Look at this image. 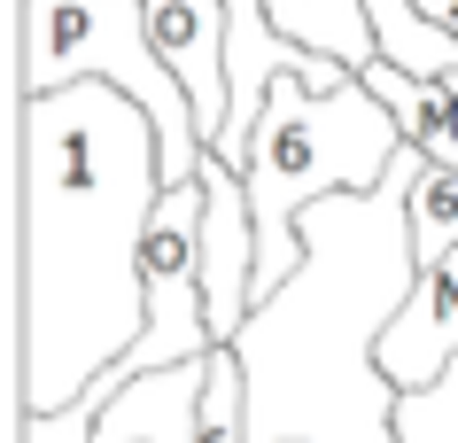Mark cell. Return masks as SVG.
Segmentation results:
<instances>
[{
    "mask_svg": "<svg viewBox=\"0 0 458 443\" xmlns=\"http://www.w3.org/2000/svg\"><path fill=\"white\" fill-rule=\"evenodd\" d=\"M164 141L132 94L16 101V413H71L148 335L140 249L164 210Z\"/></svg>",
    "mask_w": 458,
    "mask_h": 443,
    "instance_id": "cell-1",
    "label": "cell"
},
{
    "mask_svg": "<svg viewBox=\"0 0 458 443\" xmlns=\"http://www.w3.org/2000/svg\"><path fill=\"white\" fill-rule=\"evenodd\" d=\"M428 156H396L373 195H335L303 218V272L257 303L242 327L249 443H396V381L381 373V335L420 288L411 187Z\"/></svg>",
    "mask_w": 458,
    "mask_h": 443,
    "instance_id": "cell-2",
    "label": "cell"
},
{
    "mask_svg": "<svg viewBox=\"0 0 458 443\" xmlns=\"http://www.w3.org/2000/svg\"><path fill=\"white\" fill-rule=\"evenodd\" d=\"M404 156V132L381 101L350 78L342 94H311L303 78H280L265 124L249 141V210H257V303L303 272V218L335 195H373Z\"/></svg>",
    "mask_w": 458,
    "mask_h": 443,
    "instance_id": "cell-3",
    "label": "cell"
},
{
    "mask_svg": "<svg viewBox=\"0 0 458 443\" xmlns=\"http://www.w3.org/2000/svg\"><path fill=\"white\" fill-rule=\"evenodd\" d=\"M117 86L156 117V141H164V179L171 187H194L202 172V132H194V109L179 94V78L164 71L156 55V31H148V0H24V47H16V101L63 94V86Z\"/></svg>",
    "mask_w": 458,
    "mask_h": 443,
    "instance_id": "cell-4",
    "label": "cell"
},
{
    "mask_svg": "<svg viewBox=\"0 0 458 443\" xmlns=\"http://www.w3.org/2000/svg\"><path fill=\"white\" fill-rule=\"evenodd\" d=\"M148 31H156V55H164V71L179 78V94L194 109L202 148H217L225 109H233V78H225L233 16H225V0H148Z\"/></svg>",
    "mask_w": 458,
    "mask_h": 443,
    "instance_id": "cell-5",
    "label": "cell"
},
{
    "mask_svg": "<svg viewBox=\"0 0 458 443\" xmlns=\"http://www.w3.org/2000/svg\"><path fill=\"white\" fill-rule=\"evenodd\" d=\"M451 366H458V249L443 257V265L420 272L411 303L388 319V335H381V373L396 381V396L435 389Z\"/></svg>",
    "mask_w": 458,
    "mask_h": 443,
    "instance_id": "cell-6",
    "label": "cell"
},
{
    "mask_svg": "<svg viewBox=\"0 0 458 443\" xmlns=\"http://www.w3.org/2000/svg\"><path fill=\"white\" fill-rule=\"evenodd\" d=\"M202 389H210V358L148 373V381H124V396H109V413H101L94 443H194Z\"/></svg>",
    "mask_w": 458,
    "mask_h": 443,
    "instance_id": "cell-7",
    "label": "cell"
},
{
    "mask_svg": "<svg viewBox=\"0 0 458 443\" xmlns=\"http://www.w3.org/2000/svg\"><path fill=\"white\" fill-rule=\"evenodd\" d=\"M365 94L396 117L411 156H428V172H458V86L451 78H411L396 63H373Z\"/></svg>",
    "mask_w": 458,
    "mask_h": 443,
    "instance_id": "cell-8",
    "label": "cell"
},
{
    "mask_svg": "<svg viewBox=\"0 0 458 443\" xmlns=\"http://www.w3.org/2000/svg\"><path fill=\"white\" fill-rule=\"evenodd\" d=\"M365 16H373L381 63H396V71H411V78H458V39L435 31L411 0H365Z\"/></svg>",
    "mask_w": 458,
    "mask_h": 443,
    "instance_id": "cell-9",
    "label": "cell"
},
{
    "mask_svg": "<svg viewBox=\"0 0 458 443\" xmlns=\"http://www.w3.org/2000/svg\"><path fill=\"white\" fill-rule=\"evenodd\" d=\"M411 249H420V272L458 249V172H428L411 187Z\"/></svg>",
    "mask_w": 458,
    "mask_h": 443,
    "instance_id": "cell-10",
    "label": "cell"
},
{
    "mask_svg": "<svg viewBox=\"0 0 458 443\" xmlns=\"http://www.w3.org/2000/svg\"><path fill=\"white\" fill-rule=\"evenodd\" d=\"M194 443H249V381L233 350H210V389H202V428Z\"/></svg>",
    "mask_w": 458,
    "mask_h": 443,
    "instance_id": "cell-11",
    "label": "cell"
},
{
    "mask_svg": "<svg viewBox=\"0 0 458 443\" xmlns=\"http://www.w3.org/2000/svg\"><path fill=\"white\" fill-rule=\"evenodd\" d=\"M396 443H458V366L396 405Z\"/></svg>",
    "mask_w": 458,
    "mask_h": 443,
    "instance_id": "cell-12",
    "label": "cell"
},
{
    "mask_svg": "<svg viewBox=\"0 0 458 443\" xmlns=\"http://www.w3.org/2000/svg\"><path fill=\"white\" fill-rule=\"evenodd\" d=\"M411 8H420L435 31H451V39H458V0H411Z\"/></svg>",
    "mask_w": 458,
    "mask_h": 443,
    "instance_id": "cell-13",
    "label": "cell"
},
{
    "mask_svg": "<svg viewBox=\"0 0 458 443\" xmlns=\"http://www.w3.org/2000/svg\"><path fill=\"white\" fill-rule=\"evenodd\" d=\"M451 86H458V78H451Z\"/></svg>",
    "mask_w": 458,
    "mask_h": 443,
    "instance_id": "cell-14",
    "label": "cell"
}]
</instances>
